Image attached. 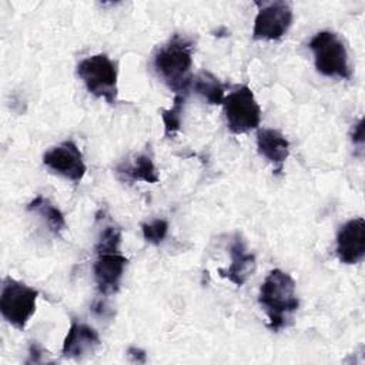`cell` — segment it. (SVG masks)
<instances>
[{
  "label": "cell",
  "instance_id": "obj_20",
  "mask_svg": "<svg viewBox=\"0 0 365 365\" xmlns=\"http://www.w3.org/2000/svg\"><path fill=\"white\" fill-rule=\"evenodd\" d=\"M91 312L93 314H96L97 317H104V318H107V317H110L113 312H111V309L107 307V304H106V301L104 299H96L94 302H93V305H91Z\"/></svg>",
  "mask_w": 365,
  "mask_h": 365
},
{
  "label": "cell",
  "instance_id": "obj_14",
  "mask_svg": "<svg viewBox=\"0 0 365 365\" xmlns=\"http://www.w3.org/2000/svg\"><path fill=\"white\" fill-rule=\"evenodd\" d=\"M117 174L124 181H144L155 184L160 180L153 157L148 153H141L135 155L131 164L118 165Z\"/></svg>",
  "mask_w": 365,
  "mask_h": 365
},
{
  "label": "cell",
  "instance_id": "obj_12",
  "mask_svg": "<svg viewBox=\"0 0 365 365\" xmlns=\"http://www.w3.org/2000/svg\"><path fill=\"white\" fill-rule=\"evenodd\" d=\"M98 346H100L98 332L93 327L84 322H80L76 318L71 319V325L63 341V348H61L63 356L70 359L83 358L86 355L93 354Z\"/></svg>",
  "mask_w": 365,
  "mask_h": 365
},
{
  "label": "cell",
  "instance_id": "obj_15",
  "mask_svg": "<svg viewBox=\"0 0 365 365\" xmlns=\"http://www.w3.org/2000/svg\"><path fill=\"white\" fill-rule=\"evenodd\" d=\"M26 208L30 212L38 214L54 235H60L67 227V222H66V218H64V214L61 212V210L58 207H56L48 198H46L40 194L37 197H34L27 204Z\"/></svg>",
  "mask_w": 365,
  "mask_h": 365
},
{
  "label": "cell",
  "instance_id": "obj_9",
  "mask_svg": "<svg viewBox=\"0 0 365 365\" xmlns=\"http://www.w3.org/2000/svg\"><path fill=\"white\" fill-rule=\"evenodd\" d=\"M96 261L93 264V274L100 295L107 297L115 294L120 288L124 269L128 259L115 250H96Z\"/></svg>",
  "mask_w": 365,
  "mask_h": 365
},
{
  "label": "cell",
  "instance_id": "obj_18",
  "mask_svg": "<svg viewBox=\"0 0 365 365\" xmlns=\"http://www.w3.org/2000/svg\"><path fill=\"white\" fill-rule=\"evenodd\" d=\"M143 238L153 245H158L164 241L168 232V222L164 218H155L151 222H144L141 225Z\"/></svg>",
  "mask_w": 365,
  "mask_h": 365
},
{
  "label": "cell",
  "instance_id": "obj_19",
  "mask_svg": "<svg viewBox=\"0 0 365 365\" xmlns=\"http://www.w3.org/2000/svg\"><path fill=\"white\" fill-rule=\"evenodd\" d=\"M47 354L37 342H31L29 346V359L27 364H38L43 362V356Z\"/></svg>",
  "mask_w": 365,
  "mask_h": 365
},
{
  "label": "cell",
  "instance_id": "obj_21",
  "mask_svg": "<svg viewBox=\"0 0 365 365\" xmlns=\"http://www.w3.org/2000/svg\"><path fill=\"white\" fill-rule=\"evenodd\" d=\"M127 355L133 362H138V364H144L147 361V354L144 349L137 348V346H130L127 349Z\"/></svg>",
  "mask_w": 365,
  "mask_h": 365
},
{
  "label": "cell",
  "instance_id": "obj_7",
  "mask_svg": "<svg viewBox=\"0 0 365 365\" xmlns=\"http://www.w3.org/2000/svg\"><path fill=\"white\" fill-rule=\"evenodd\" d=\"M258 13L254 20V40H278L292 24V9L285 1L257 3Z\"/></svg>",
  "mask_w": 365,
  "mask_h": 365
},
{
  "label": "cell",
  "instance_id": "obj_5",
  "mask_svg": "<svg viewBox=\"0 0 365 365\" xmlns=\"http://www.w3.org/2000/svg\"><path fill=\"white\" fill-rule=\"evenodd\" d=\"M38 291L10 275L3 278L0 292V312L16 329L23 331L36 311Z\"/></svg>",
  "mask_w": 365,
  "mask_h": 365
},
{
  "label": "cell",
  "instance_id": "obj_3",
  "mask_svg": "<svg viewBox=\"0 0 365 365\" xmlns=\"http://www.w3.org/2000/svg\"><path fill=\"white\" fill-rule=\"evenodd\" d=\"M308 47L314 54V64L318 73L342 80L351 77L348 51L336 33L329 30L318 31L309 40Z\"/></svg>",
  "mask_w": 365,
  "mask_h": 365
},
{
  "label": "cell",
  "instance_id": "obj_16",
  "mask_svg": "<svg viewBox=\"0 0 365 365\" xmlns=\"http://www.w3.org/2000/svg\"><path fill=\"white\" fill-rule=\"evenodd\" d=\"M191 86H192L194 91L198 96H201L208 104H212V106L222 104L224 97H225L224 84L211 71H208V70L200 71L192 78Z\"/></svg>",
  "mask_w": 365,
  "mask_h": 365
},
{
  "label": "cell",
  "instance_id": "obj_13",
  "mask_svg": "<svg viewBox=\"0 0 365 365\" xmlns=\"http://www.w3.org/2000/svg\"><path fill=\"white\" fill-rule=\"evenodd\" d=\"M257 150L274 165L275 174H279L289 155V141L275 128H261L257 133Z\"/></svg>",
  "mask_w": 365,
  "mask_h": 365
},
{
  "label": "cell",
  "instance_id": "obj_1",
  "mask_svg": "<svg viewBox=\"0 0 365 365\" xmlns=\"http://www.w3.org/2000/svg\"><path fill=\"white\" fill-rule=\"evenodd\" d=\"M192 51V40L175 33L154 54L155 73L175 94H187L191 87Z\"/></svg>",
  "mask_w": 365,
  "mask_h": 365
},
{
  "label": "cell",
  "instance_id": "obj_2",
  "mask_svg": "<svg viewBox=\"0 0 365 365\" xmlns=\"http://www.w3.org/2000/svg\"><path fill=\"white\" fill-rule=\"evenodd\" d=\"M258 302L268 317L271 331L278 332L287 327L291 315L299 307L294 278L279 268L269 271L259 287Z\"/></svg>",
  "mask_w": 365,
  "mask_h": 365
},
{
  "label": "cell",
  "instance_id": "obj_10",
  "mask_svg": "<svg viewBox=\"0 0 365 365\" xmlns=\"http://www.w3.org/2000/svg\"><path fill=\"white\" fill-rule=\"evenodd\" d=\"M335 252L342 264L352 265L362 261L365 255V220L352 218L341 225L336 234Z\"/></svg>",
  "mask_w": 365,
  "mask_h": 365
},
{
  "label": "cell",
  "instance_id": "obj_22",
  "mask_svg": "<svg viewBox=\"0 0 365 365\" xmlns=\"http://www.w3.org/2000/svg\"><path fill=\"white\" fill-rule=\"evenodd\" d=\"M352 143L362 147L364 144V120L359 118V121L354 125V130H352Z\"/></svg>",
  "mask_w": 365,
  "mask_h": 365
},
{
  "label": "cell",
  "instance_id": "obj_8",
  "mask_svg": "<svg viewBox=\"0 0 365 365\" xmlns=\"http://www.w3.org/2000/svg\"><path fill=\"white\" fill-rule=\"evenodd\" d=\"M43 164L54 174L74 182L81 181L87 171L83 154L71 140H66L46 151L43 154Z\"/></svg>",
  "mask_w": 365,
  "mask_h": 365
},
{
  "label": "cell",
  "instance_id": "obj_17",
  "mask_svg": "<svg viewBox=\"0 0 365 365\" xmlns=\"http://www.w3.org/2000/svg\"><path fill=\"white\" fill-rule=\"evenodd\" d=\"M185 98H187V94H175L173 100V106L170 108L161 110L164 135L168 138H173L181 128V118H182Z\"/></svg>",
  "mask_w": 365,
  "mask_h": 365
},
{
  "label": "cell",
  "instance_id": "obj_4",
  "mask_svg": "<svg viewBox=\"0 0 365 365\" xmlns=\"http://www.w3.org/2000/svg\"><path fill=\"white\" fill-rule=\"evenodd\" d=\"M77 76L90 94L106 100L108 104H115L118 94L117 66L107 54L98 53L83 58L77 66Z\"/></svg>",
  "mask_w": 365,
  "mask_h": 365
},
{
  "label": "cell",
  "instance_id": "obj_6",
  "mask_svg": "<svg viewBox=\"0 0 365 365\" xmlns=\"http://www.w3.org/2000/svg\"><path fill=\"white\" fill-rule=\"evenodd\" d=\"M227 127L234 134H245L258 128L261 121V107L252 90L242 84L224 97L222 101Z\"/></svg>",
  "mask_w": 365,
  "mask_h": 365
},
{
  "label": "cell",
  "instance_id": "obj_11",
  "mask_svg": "<svg viewBox=\"0 0 365 365\" xmlns=\"http://www.w3.org/2000/svg\"><path fill=\"white\" fill-rule=\"evenodd\" d=\"M231 264L228 268H218V274L227 278L237 287H242L255 271V255L247 250L245 241L240 234H235L230 244Z\"/></svg>",
  "mask_w": 365,
  "mask_h": 365
}]
</instances>
